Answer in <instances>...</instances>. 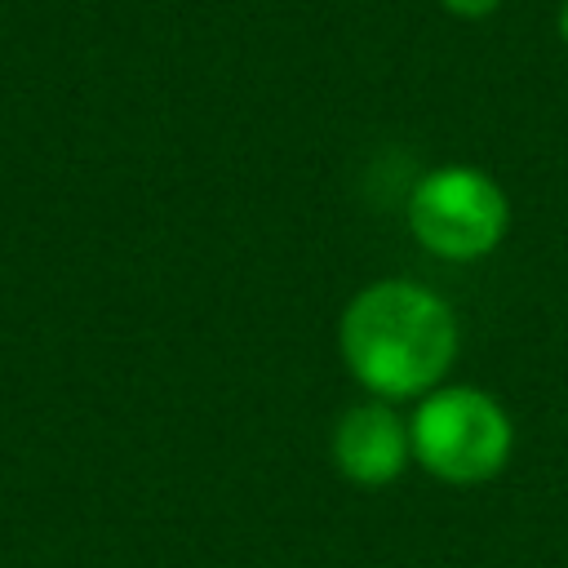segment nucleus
I'll use <instances>...</instances> for the list:
<instances>
[{"label": "nucleus", "mask_w": 568, "mask_h": 568, "mask_svg": "<svg viewBox=\"0 0 568 568\" xmlns=\"http://www.w3.org/2000/svg\"><path fill=\"white\" fill-rule=\"evenodd\" d=\"M337 351L351 377L377 399H413L435 390L453 368L457 315L417 280H373L346 302Z\"/></svg>", "instance_id": "nucleus-1"}, {"label": "nucleus", "mask_w": 568, "mask_h": 568, "mask_svg": "<svg viewBox=\"0 0 568 568\" xmlns=\"http://www.w3.org/2000/svg\"><path fill=\"white\" fill-rule=\"evenodd\" d=\"M413 457L444 484L493 479L515 448L510 413L479 386H435L413 422Z\"/></svg>", "instance_id": "nucleus-2"}, {"label": "nucleus", "mask_w": 568, "mask_h": 568, "mask_svg": "<svg viewBox=\"0 0 568 568\" xmlns=\"http://www.w3.org/2000/svg\"><path fill=\"white\" fill-rule=\"evenodd\" d=\"M510 226V204L497 178L470 164L430 169L408 195L413 240L444 262L488 257Z\"/></svg>", "instance_id": "nucleus-3"}, {"label": "nucleus", "mask_w": 568, "mask_h": 568, "mask_svg": "<svg viewBox=\"0 0 568 568\" xmlns=\"http://www.w3.org/2000/svg\"><path fill=\"white\" fill-rule=\"evenodd\" d=\"M333 462H337L342 479H351L359 488H382V484L399 479L404 466L413 462L408 422L386 399L346 408L333 426Z\"/></svg>", "instance_id": "nucleus-4"}, {"label": "nucleus", "mask_w": 568, "mask_h": 568, "mask_svg": "<svg viewBox=\"0 0 568 568\" xmlns=\"http://www.w3.org/2000/svg\"><path fill=\"white\" fill-rule=\"evenodd\" d=\"M497 4L501 0H444V9L457 13V18H488Z\"/></svg>", "instance_id": "nucleus-5"}, {"label": "nucleus", "mask_w": 568, "mask_h": 568, "mask_svg": "<svg viewBox=\"0 0 568 568\" xmlns=\"http://www.w3.org/2000/svg\"><path fill=\"white\" fill-rule=\"evenodd\" d=\"M559 40H568V0L559 4Z\"/></svg>", "instance_id": "nucleus-6"}]
</instances>
